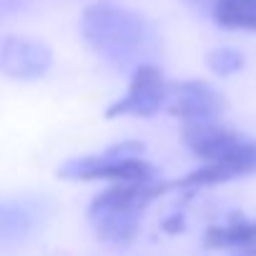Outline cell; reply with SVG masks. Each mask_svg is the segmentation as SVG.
<instances>
[{
    "label": "cell",
    "mask_w": 256,
    "mask_h": 256,
    "mask_svg": "<svg viewBox=\"0 0 256 256\" xmlns=\"http://www.w3.org/2000/svg\"><path fill=\"white\" fill-rule=\"evenodd\" d=\"M80 36L86 46L113 66H128L138 60L141 53L151 46L148 23L123 6L116 3H93L80 16Z\"/></svg>",
    "instance_id": "1"
},
{
    "label": "cell",
    "mask_w": 256,
    "mask_h": 256,
    "mask_svg": "<svg viewBox=\"0 0 256 256\" xmlns=\"http://www.w3.org/2000/svg\"><path fill=\"white\" fill-rule=\"evenodd\" d=\"M171 184H161L156 178L148 181H120L98 194L88 206V218L100 241L110 246H126L138 236L144 211L151 201H156Z\"/></svg>",
    "instance_id": "2"
},
{
    "label": "cell",
    "mask_w": 256,
    "mask_h": 256,
    "mask_svg": "<svg viewBox=\"0 0 256 256\" xmlns=\"http://www.w3.org/2000/svg\"><path fill=\"white\" fill-rule=\"evenodd\" d=\"M181 138L186 148L204 164H221L231 176L256 174V141L238 136L218 120L206 123H184Z\"/></svg>",
    "instance_id": "3"
},
{
    "label": "cell",
    "mask_w": 256,
    "mask_h": 256,
    "mask_svg": "<svg viewBox=\"0 0 256 256\" xmlns=\"http://www.w3.org/2000/svg\"><path fill=\"white\" fill-rule=\"evenodd\" d=\"M144 144L138 141H123L103 154L78 156L66 161L58 174L70 181H148L154 178V168L144 161Z\"/></svg>",
    "instance_id": "4"
},
{
    "label": "cell",
    "mask_w": 256,
    "mask_h": 256,
    "mask_svg": "<svg viewBox=\"0 0 256 256\" xmlns=\"http://www.w3.org/2000/svg\"><path fill=\"white\" fill-rule=\"evenodd\" d=\"M166 100H168V86L161 68L154 63H141L134 70L126 96L118 98L113 106H108L106 116L108 118H118V116L148 118V116H156L166 106Z\"/></svg>",
    "instance_id": "5"
},
{
    "label": "cell",
    "mask_w": 256,
    "mask_h": 256,
    "mask_svg": "<svg viewBox=\"0 0 256 256\" xmlns=\"http://www.w3.org/2000/svg\"><path fill=\"white\" fill-rule=\"evenodd\" d=\"M171 113L184 123H206L218 120L226 110L224 96L206 80H184L168 88Z\"/></svg>",
    "instance_id": "6"
},
{
    "label": "cell",
    "mask_w": 256,
    "mask_h": 256,
    "mask_svg": "<svg viewBox=\"0 0 256 256\" xmlns=\"http://www.w3.org/2000/svg\"><path fill=\"white\" fill-rule=\"evenodd\" d=\"M53 66V50L30 38H8L0 46V70L10 78H43Z\"/></svg>",
    "instance_id": "7"
},
{
    "label": "cell",
    "mask_w": 256,
    "mask_h": 256,
    "mask_svg": "<svg viewBox=\"0 0 256 256\" xmlns=\"http://www.w3.org/2000/svg\"><path fill=\"white\" fill-rule=\"evenodd\" d=\"M43 216V206L30 198H16L0 204V244L18 241L36 228Z\"/></svg>",
    "instance_id": "8"
},
{
    "label": "cell",
    "mask_w": 256,
    "mask_h": 256,
    "mask_svg": "<svg viewBox=\"0 0 256 256\" xmlns=\"http://www.w3.org/2000/svg\"><path fill=\"white\" fill-rule=\"evenodd\" d=\"M211 13L226 30H256V0H216Z\"/></svg>",
    "instance_id": "9"
},
{
    "label": "cell",
    "mask_w": 256,
    "mask_h": 256,
    "mask_svg": "<svg viewBox=\"0 0 256 256\" xmlns=\"http://www.w3.org/2000/svg\"><path fill=\"white\" fill-rule=\"evenodd\" d=\"M256 244V221H234L228 226H214L206 231L208 248H244Z\"/></svg>",
    "instance_id": "10"
},
{
    "label": "cell",
    "mask_w": 256,
    "mask_h": 256,
    "mask_svg": "<svg viewBox=\"0 0 256 256\" xmlns=\"http://www.w3.org/2000/svg\"><path fill=\"white\" fill-rule=\"evenodd\" d=\"M206 63L216 76L226 78V76H234L244 68V56L236 48H216L206 56Z\"/></svg>",
    "instance_id": "11"
},
{
    "label": "cell",
    "mask_w": 256,
    "mask_h": 256,
    "mask_svg": "<svg viewBox=\"0 0 256 256\" xmlns=\"http://www.w3.org/2000/svg\"><path fill=\"white\" fill-rule=\"evenodd\" d=\"M184 3H188V6H194V8L204 10V8H214L216 0H184Z\"/></svg>",
    "instance_id": "12"
}]
</instances>
